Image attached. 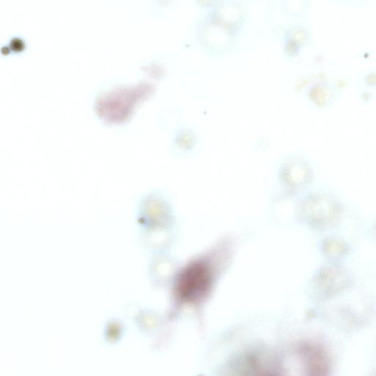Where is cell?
<instances>
[{"label": "cell", "mask_w": 376, "mask_h": 376, "mask_svg": "<svg viewBox=\"0 0 376 376\" xmlns=\"http://www.w3.org/2000/svg\"><path fill=\"white\" fill-rule=\"evenodd\" d=\"M350 280L345 269L341 266L333 265L324 267L315 276L314 283L322 292L332 294L344 289Z\"/></svg>", "instance_id": "5b68a950"}, {"label": "cell", "mask_w": 376, "mask_h": 376, "mask_svg": "<svg viewBox=\"0 0 376 376\" xmlns=\"http://www.w3.org/2000/svg\"><path fill=\"white\" fill-rule=\"evenodd\" d=\"M247 10L233 0L215 2L196 24L197 40L204 51L213 55L231 52L244 30Z\"/></svg>", "instance_id": "6da1fadb"}, {"label": "cell", "mask_w": 376, "mask_h": 376, "mask_svg": "<svg viewBox=\"0 0 376 376\" xmlns=\"http://www.w3.org/2000/svg\"><path fill=\"white\" fill-rule=\"evenodd\" d=\"M337 90L328 82H318L310 87L307 96L310 101L317 107H325L335 99Z\"/></svg>", "instance_id": "8992f818"}, {"label": "cell", "mask_w": 376, "mask_h": 376, "mask_svg": "<svg viewBox=\"0 0 376 376\" xmlns=\"http://www.w3.org/2000/svg\"><path fill=\"white\" fill-rule=\"evenodd\" d=\"M199 141L197 132L190 126L183 125L175 132L174 145L179 153L186 154L196 148Z\"/></svg>", "instance_id": "52a82bcc"}, {"label": "cell", "mask_w": 376, "mask_h": 376, "mask_svg": "<svg viewBox=\"0 0 376 376\" xmlns=\"http://www.w3.org/2000/svg\"><path fill=\"white\" fill-rule=\"evenodd\" d=\"M311 30L305 24H291L285 27L283 33V47L284 53L289 58L296 57L303 47L311 39Z\"/></svg>", "instance_id": "277c9868"}, {"label": "cell", "mask_w": 376, "mask_h": 376, "mask_svg": "<svg viewBox=\"0 0 376 376\" xmlns=\"http://www.w3.org/2000/svg\"><path fill=\"white\" fill-rule=\"evenodd\" d=\"M322 250L324 256L330 260H341L348 256V244L342 240L330 237L323 241Z\"/></svg>", "instance_id": "ba28073f"}, {"label": "cell", "mask_w": 376, "mask_h": 376, "mask_svg": "<svg viewBox=\"0 0 376 376\" xmlns=\"http://www.w3.org/2000/svg\"><path fill=\"white\" fill-rule=\"evenodd\" d=\"M366 81L371 86L376 84V72H369L366 75Z\"/></svg>", "instance_id": "9c48e42d"}, {"label": "cell", "mask_w": 376, "mask_h": 376, "mask_svg": "<svg viewBox=\"0 0 376 376\" xmlns=\"http://www.w3.org/2000/svg\"><path fill=\"white\" fill-rule=\"evenodd\" d=\"M373 233H374V234H375V236H376V224H375V226H374V232H373Z\"/></svg>", "instance_id": "30bf717a"}, {"label": "cell", "mask_w": 376, "mask_h": 376, "mask_svg": "<svg viewBox=\"0 0 376 376\" xmlns=\"http://www.w3.org/2000/svg\"><path fill=\"white\" fill-rule=\"evenodd\" d=\"M296 209L298 221L316 230L336 225L343 214L341 204L325 193L310 194L298 203Z\"/></svg>", "instance_id": "7a4b0ae2"}, {"label": "cell", "mask_w": 376, "mask_h": 376, "mask_svg": "<svg viewBox=\"0 0 376 376\" xmlns=\"http://www.w3.org/2000/svg\"><path fill=\"white\" fill-rule=\"evenodd\" d=\"M312 175L310 161L305 155L298 152L285 156L278 171V179L289 196H294L307 187Z\"/></svg>", "instance_id": "3957f363"}]
</instances>
